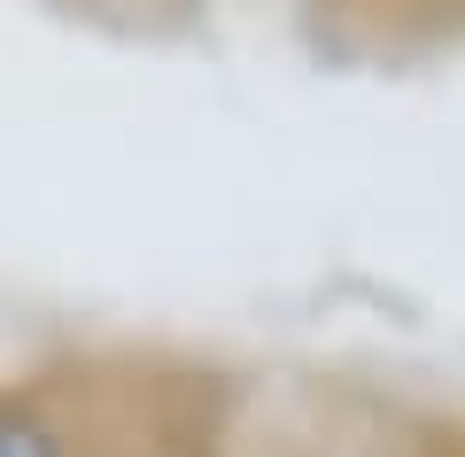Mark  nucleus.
Instances as JSON below:
<instances>
[{
	"label": "nucleus",
	"mask_w": 465,
	"mask_h": 457,
	"mask_svg": "<svg viewBox=\"0 0 465 457\" xmlns=\"http://www.w3.org/2000/svg\"><path fill=\"white\" fill-rule=\"evenodd\" d=\"M0 457H63V442L24 411H0Z\"/></svg>",
	"instance_id": "1"
}]
</instances>
